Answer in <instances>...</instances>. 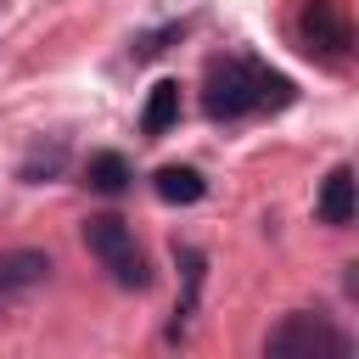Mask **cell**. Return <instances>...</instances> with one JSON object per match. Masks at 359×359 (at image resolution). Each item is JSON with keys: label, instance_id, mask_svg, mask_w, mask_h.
<instances>
[{"label": "cell", "instance_id": "6da1fadb", "mask_svg": "<svg viewBox=\"0 0 359 359\" xmlns=\"http://www.w3.org/2000/svg\"><path fill=\"white\" fill-rule=\"evenodd\" d=\"M292 101H297V84L252 50H224L202 73V118L208 123H247L264 112H286Z\"/></svg>", "mask_w": 359, "mask_h": 359}, {"label": "cell", "instance_id": "7a4b0ae2", "mask_svg": "<svg viewBox=\"0 0 359 359\" xmlns=\"http://www.w3.org/2000/svg\"><path fill=\"white\" fill-rule=\"evenodd\" d=\"M84 247H90V258L107 269L112 286H123V292H146V286H151V258H146V247L135 241V224H129V219H118V213H90V219H84Z\"/></svg>", "mask_w": 359, "mask_h": 359}, {"label": "cell", "instance_id": "3957f363", "mask_svg": "<svg viewBox=\"0 0 359 359\" xmlns=\"http://www.w3.org/2000/svg\"><path fill=\"white\" fill-rule=\"evenodd\" d=\"M264 353L275 359H325V353H353V331L337 325L325 309H292L280 325H269Z\"/></svg>", "mask_w": 359, "mask_h": 359}, {"label": "cell", "instance_id": "277c9868", "mask_svg": "<svg viewBox=\"0 0 359 359\" xmlns=\"http://www.w3.org/2000/svg\"><path fill=\"white\" fill-rule=\"evenodd\" d=\"M292 34H297V50L314 56L320 67H348L353 56V22L342 0H303L292 17Z\"/></svg>", "mask_w": 359, "mask_h": 359}, {"label": "cell", "instance_id": "5b68a950", "mask_svg": "<svg viewBox=\"0 0 359 359\" xmlns=\"http://www.w3.org/2000/svg\"><path fill=\"white\" fill-rule=\"evenodd\" d=\"M50 252H39V247H6L0 252V309H11L17 297H28V292H39L45 280H50Z\"/></svg>", "mask_w": 359, "mask_h": 359}, {"label": "cell", "instance_id": "8992f818", "mask_svg": "<svg viewBox=\"0 0 359 359\" xmlns=\"http://www.w3.org/2000/svg\"><path fill=\"white\" fill-rule=\"evenodd\" d=\"M314 219H320V224H331V230H348V224H353V168H348V163H337V168L320 180Z\"/></svg>", "mask_w": 359, "mask_h": 359}, {"label": "cell", "instance_id": "52a82bcc", "mask_svg": "<svg viewBox=\"0 0 359 359\" xmlns=\"http://www.w3.org/2000/svg\"><path fill=\"white\" fill-rule=\"evenodd\" d=\"M174 264H180V275H185V297H180V309H174V320H168V342H180L185 325H191V314H196V297H202V280H208V252L185 241V247H174Z\"/></svg>", "mask_w": 359, "mask_h": 359}, {"label": "cell", "instance_id": "ba28073f", "mask_svg": "<svg viewBox=\"0 0 359 359\" xmlns=\"http://www.w3.org/2000/svg\"><path fill=\"white\" fill-rule=\"evenodd\" d=\"M151 191H157V202H168V208H191V202L208 196V180H202V168H191V163H163V168L151 174Z\"/></svg>", "mask_w": 359, "mask_h": 359}, {"label": "cell", "instance_id": "9c48e42d", "mask_svg": "<svg viewBox=\"0 0 359 359\" xmlns=\"http://www.w3.org/2000/svg\"><path fill=\"white\" fill-rule=\"evenodd\" d=\"M84 185H90L95 196H123V191L135 185V163H129L123 151H90V163H84Z\"/></svg>", "mask_w": 359, "mask_h": 359}, {"label": "cell", "instance_id": "30bf717a", "mask_svg": "<svg viewBox=\"0 0 359 359\" xmlns=\"http://www.w3.org/2000/svg\"><path fill=\"white\" fill-rule=\"evenodd\" d=\"M174 123H180V84L174 79H157L151 95H146V107H140V135L146 140H163Z\"/></svg>", "mask_w": 359, "mask_h": 359}, {"label": "cell", "instance_id": "8fae6325", "mask_svg": "<svg viewBox=\"0 0 359 359\" xmlns=\"http://www.w3.org/2000/svg\"><path fill=\"white\" fill-rule=\"evenodd\" d=\"M191 34V17H180V22H163V28H146V34H135L129 39V62H157L174 39H185Z\"/></svg>", "mask_w": 359, "mask_h": 359}, {"label": "cell", "instance_id": "7c38bea8", "mask_svg": "<svg viewBox=\"0 0 359 359\" xmlns=\"http://www.w3.org/2000/svg\"><path fill=\"white\" fill-rule=\"evenodd\" d=\"M62 163H67V151L62 146H34L28 157H22V168H17V180H28V185H39V174H62Z\"/></svg>", "mask_w": 359, "mask_h": 359}]
</instances>
